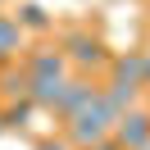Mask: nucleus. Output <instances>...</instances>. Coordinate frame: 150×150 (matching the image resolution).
Masks as SVG:
<instances>
[{"mask_svg":"<svg viewBox=\"0 0 150 150\" xmlns=\"http://www.w3.org/2000/svg\"><path fill=\"white\" fill-rule=\"evenodd\" d=\"M23 73L32 82H64L68 77V59H64L59 46H32L23 55Z\"/></svg>","mask_w":150,"mask_h":150,"instance_id":"f257e3e1","label":"nucleus"},{"mask_svg":"<svg viewBox=\"0 0 150 150\" xmlns=\"http://www.w3.org/2000/svg\"><path fill=\"white\" fill-rule=\"evenodd\" d=\"M64 59L77 68H109V50H105L100 37H91V32H68L64 37Z\"/></svg>","mask_w":150,"mask_h":150,"instance_id":"f03ea898","label":"nucleus"},{"mask_svg":"<svg viewBox=\"0 0 150 150\" xmlns=\"http://www.w3.org/2000/svg\"><path fill=\"white\" fill-rule=\"evenodd\" d=\"M96 91H100V86H91L86 77H68V82H64V91H59V100H55V109H50V114H55L59 123H73L77 114H86V109H91Z\"/></svg>","mask_w":150,"mask_h":150,"instance_id":"7ed1b4c3","label":"nucleus"},{"mask_svg":"<svg viewBox=\"0 0 150 150\" xmlns=\"http://www.w3.org/2000/svg\"><path fill=\"white\" fill-rule=\"evenodd\" d=\"M114 141H118V150H141L150 141V109H141V105H132L127 114H123L118 123H114V132H109Z\"/></svg>","mask_w":150,"mask_h":150,"instance_id":"20e7f679","label":"nucleus"},{"mask_svg":"<svg viewBox=\"0 0 150 150\" xmlns=\"http://www.w3.org/2000/svg\"><path fill=\"white\" fill-rule=\"evenodd\" d=\"M109 86H132V91H146V50L109 55Z\"/></svg>","mask_w":150,"mask_h":150,"instance_id":"39448f33","label":"nucleus"},{"mask_svg":"<svg viewBox=\"0 0 150 150\" xmlns=\"http://www.w3.org/2000/svg\"><path fill=\"white\" fill-rule=\"evenodd\" d=\"M9 18H14V23H18V32H23V37H28V32H32V37H46V32H50V28H55V18H50V14H46V9H41L37 0H23L18 9H14V14H9Z\"/></svg>","mask_w":150,"mask_h":150,"instance_id":"423d86ee","label":"nucleus"},{"mask_svg":"<svg viewBox=\"0 0 150 150\" xmlns=\"http://www.w3.org/2000/svg\"><path fill=\"white\" fill-rule=\"evenodd\" d=\"M23 46H28V37L18 32V23H14L9 14H0V68H5V64H18Z\"/></svg>","mask_w":150,"mask_h":150,"instance_id":"0eeeda50","label":"nucleus"},{"mask_svg":"<svg viewBox=\"0 0 150 150\" xmlns=\"http://www.w3.org/2000/svg\"><path fill=\"white\" fill-rule=\"evenodd\" d=\"M32 77L23 73V64H5L0 68V100H28Z\"/></svg>","mask_w":150,"mask_h":150,"instance_id":"6e6552de","label":"nucleus"},{"mask_svg":"<svg viewBox=\"0 0 150 150\" xmlns=\"http://www.w3.org/2000/svg\"><path fill=\"white\" fill-rule=\"evenodd\" d=\"M32 114H37L32 100H9L5 109H0V123H5V132H28L32 127Z\"/></svg>","mask_w":150,"mask_h":150,"instance_id":"1a4fd4ad","label":"nucleus"},{"mask_svg":"<svg viewBox=\"0 0 150 150\" xmlns=\"http://www.w3.org/2000/svg\"><path fill=\"white\" fill-rule=\"evenodd\" d=\"M32 150H73V146H68L64 137H46V141H37Z\"/></svg>","mask_w":150,"mask_h":150,"instance_id":"9d476101","label":"nucleus"},{"mask_svg":"<svg viewBox=\"0 0 150 150\" xmlns=\"http://www.w3.org/2000/svg\"><path fill=\"white\" fill-rule=\"evenodd\" d=\"M86 150H118V141H114V137H105V141H96V146H86Z\"/></svg>","mask_w":150,"mask_h":150,"instance_id":"9b49d317","label":"nucleus"},{"mask_svg":"<svg viewBox=\"0 0 150 150\" xmlns=\"http://www.w3.org/2000/svg\"><path fill=\"white\" fill-rule=\"evenodd\" d=\"M146 86H150V50H146Z\"/></svg>","mask_w":150,"mask_h":150,"instance_id":"f8f14e48","label":"nucleus"},{"mask_svg":"<svg viewBox=\"0 0 150 150\" xmlns=\"http://www.w3.org/2000/svg\"><path fill=\"white\" fill-rule=\"evenodd\" d=\"M0 137H5V123H0Z\"/></svg>","mask_w":150,"mask_h":150,"instance_id":"ddd939ff","label":"nucleus"},{"mask_svg":"<svg viewBox=\"0 0 150 150\" xmlns=\"http://www.w3.org/2000/svg\"><path fill=\"white\" fill-rule=\"evenodd\" d=\"M0 5H5V0H0Z\"/></svg>","mask_w":150,"mask_h":150,"instance_id":"4468645a","label":"nucleus"}]
</instances>
